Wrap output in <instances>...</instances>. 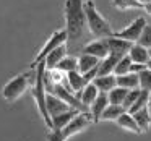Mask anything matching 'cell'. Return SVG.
Listing matches in <instances>:
<instances>
[{
	"label": "cell",
	"mask_w": 151,
	"mask_h": 141,
	"mask_svg": "<svg viewBox=\"0 0 151 141\" xmlns=\"http://www.w3.org/2000/svg\"><path fill=\"white\" fill-rule=\"evenodd\" d=\"M78 114H80V110H76V109H70V110L63 112V114L52 117V130L62 131L63 128H65L67 125L70 123V122H72V118L76 117Z\"/></svg>",
	"instance_id": "cell-14"
},
{
	"label": "cell",
	"mask_w": 151,
	"mask_h": 141,
	"mask_svg": "<svg viewBox=\"0 0 151 141\" xmlns=\"http://www.w3.org/2000/svg\"><path fill=\"white\" fill-rule=\"evenodd\" d=\"M99 94H101V92H99V89H98V88H96L94 83H89V84H86L80 92H76V96L80 97V101H81L88 109L91 107V104L96 101V99H98V96H99Z\"/></svg>",
	"instance_id": "cell-12"
},
{
	"label": "cell",
	"mask_w": 151,
	"mask_h": 141,
	"mask_svg": "<svg viewBox=\"0 0 151 141\" xmlns=\"http://www.w3.org/2000/svg\"><path fill=\"white\" fill-rule=\"evenodd\" d=\"M47 141H67V140L62 136V131L50 130L49 133H47Z\"/></svg>",
	"instance_id": "cell-32"
},
{
	"label": "cell",
	"mask_w": 151,
	"mask_h": 141,
	"mask_svg": "<svg viewBox=\"0 0 151 141\" xmlns=\"http://www.w3.org/2000/svg\"><path fill=\"white\" fill-rule=\"evenodd\" d=\"M145 107H150V91H145V89H141L140 96H138V99L135 101V104L130 107V114H135V112L141 110V109Z\"/></svg>",
	"instance_id": "cell-26"
},
{
	"label": "cell",
	"mask_w": 151,
	"mask_h": 141,
	"mask_svg": "<svg viewBox=\"0 0 151 141\" xmlns=\"http://www.w3.org/2000/svg\"><path fill=\"white\" fill-rule=\"evenodd\" d=\"M145 26H146V20H145L143 16H140V18H137L133 23L128 24L127 28H124L122 31L114 33V36L120 37V39H125V41H130V42L135 44V42H138V39H140Z\"/></svg>",
	"instance_id": "cell-7"
},
{
	"label": "cell",
	"mask_w": 151,
	"mask_h": 141,
	"mask_svg": "<svg viewBox=\"0 0 151 141\" xmlns=\"http://www.w3.org/2000/svg\"><path fill=\"white\" fill-rule=\"evenodd\" d=\"M133 117H135V120H137L138 127H140L141 133H145V131L150 130V127H151V112H150V107H145V109H141V110L135 112Z\"/></svg>",
	"instance_id": "cell-22"
},
{
	"label": "cell",
	"mask_w": 151,
	"mask_h": 141,
	"mask_svg": "<svg viewBox=\"0 0 151 141\" xmlns=\"http://www.w3.org/2000/svg\"><path fill=\"white\" fill-rule=\"evenodd\" d=\"M138 78H140V89L151 91V70H143L141 73H138Z\"/></svg>",
	"instance_id": "cell-29"
},
{
	"label": "cell",
	"mask_w": 151,
	"mask_h": 141,
	"mask_svg": "<svg viewBox=\"0 0 151 141\" xmlns=\"http://www.w3.org/2000/svg\"><path fill=\"white\" fill-rule=\"evenodd\" d=\"M68 54V50H67V46H60L57 47L55 50H52V52L49 54V55L44 59V62H46V68L47 70H52V68H57V65L60 63V60L63 59V57Z\"/></svg>",
	"instance_id": "cell-19"
},
{
	"label": "cell",
	"mask_w": 151,
	"mask_h": 141,
	"mask_svg": "<svg viewBox=\"0 0 151 141\" xmlns=\"http://www.w3.org/2000/svg\"><path fill=\"white\" fill-rule=\"evenodd\" d=\"M132 63H133V62H132V59H130L128 55L122 57V59L119 60L115 70H114V75H115V76H120V75H127V73H130Z\"/></svg>",
	"instance_id": "cell-28"
},
{
	"label": "cell",
	"mask_w": 151,
	"mask_h": 141,
	"mask_svg": "<svg viewBox=\"0 0 151 141\" xmlns=\"http://www.w3.org/2000/svg\"><path fill=\"white\" fill-rule=\"evenodd\" d=\"M96 88L99 89V92H104V94H109L112 89L117 86V76L112 73V75H104V76H96L94 81Z\"/></svg>",
	"instance_id": "cell-13"
},
{
	"label": "cell",
	"mask_w": 151,
	"mask_h": 141,
	"mask_svg": "<svg viewBox=\"0 0 151 141\" xmlns=\"http://www.w3.org/2000/svg\"><path fill=\"white\" fill-rule=\"evenodd\" d=\"M138 44H141V46L146 47V49H151V26L150 24L145 26L143 33H141L140 39H138Z\"/></svg>",
	"instance_id": "cell-31"
},
{
	"label": "cell",
	"mask_w": 151,
	"mask_h": 141,
	"mask_svg": "<svg viewBox=\"0 0 151 141\" xmlns=\"http://www.w3.org/2000/svg\"><path fill=\"white\" fill-rule=\"evenodd\" d=\"M70 105L67 104L65 101H62L60 97H57L55 94H47V110H49L50 117H55V115H60L63 112L70 110Z\"/></svg>",
	"instance_id": "cell-11"
},
{
	"label": "cell",
	"mask_w": 151,
	"mask_h": 141,
	"mask_svg": "<svg viewBox=\"0 0 151 141\" xmlns=\"http://www.w3.org/2000/svg\"><path fill=\"white\" fill-rule=\"evenodd\" d=\"M65 44H67V31L65 29L55 31V33H54L52 36L46 41L44 47L39 50V54H37L36 59L33 60V63L29 65V68H36L41 62H44V59H46V57L52 52V50H55L57 47H60V46H65Z\"/></svg>",
	"instance_id": "cell-5"
},
{
	"label": "cell",
	"mask_w": 151,
	"mask_h": 141,
	"mask_svg": "<svg viewBox=\"0 0 151 141\" xmlns=\"http://www.w3.org/2000/svg\"><path fill=\"white\" fill-rule=\"evenodd\" d=\"M148 68L151 70V60H150V62H148Z\"/></svg>",
	"instance_id": "cell-36"
},
{
	"label": "cell",
	"mask_w": 151,
	"mask_h": 141,
	"mask_svg": "<svg viewBox=\"0 0 151 141\" xmlns=\"http://www.w3.org/2000/svg\"><path fill=\"white\" fill-rule=\"evenodd\" d=\"M115 123H117L120 128L127 130V131H132V133H141V130H140V127H138L137 120H135L133 114H130V112H124Z\"/></svg>",
	"instance_id": "cell-18"
},
{
	"label": "cell",
	"mask_w": 151,
	"mask_h": 141,
	"mask_svg": "<svg viewBox=\"0 0 151 141\" xmlns=\"http://www.w3.org/2000/svg\"><path fill=\"white\" fill-rule=\"evenodd\" d=\"M143 10L146 11L148 15H151V2H150V4H146V5H145V8H143Z\"/></svg>",
	"instance_id": "cell-34"
},
{
	"label": "cell",
	"mask_w": 151,
	"mask_h": 141,
	"mask_svg": "<svg viewBox=\"0 0 151 141\" xmlns=\"http://www.w3.org/2000/svg\"><path fill=\"white\" fill-rule=\"evenodd\" d=\"M81 54H89V55L98 57L99 60L106 59L109 55V46H107V37L106 39H96L89 41L85 47H83Z\"/></svg>",
	"instance_id": "cell-9"
},
{
	"label": "cell",
	"mask_w": 151,
	"mask_h": 141,
	"mask_svg": "<svg viewBox=\"0 0 151 141\" xmlns=\"http://www.w3.org/2000/svg\"><path fill=\"white\" fill-rule=\"evenodd\" d=\"M85 13H86V21H88V28L93 37L96 39H106V37L114 36L109 21L102 16L96 8V4L93 0H85Z\"/></svg>",
	"instance_id": "cell-3"
},
{
	"label": "cell",
	"mask_w": 151,
	"mask_h": 141,
	"mask_svg": "<svg viewBox=\"0 0 151 141\" xmlns=\"http://www.w3.org/2000/svg\"><path fill=\"white\" fill-rule=\"evenodd\" d=\"M128 91H130V89H125V88H120V86H115V88L107 94L109 96V102H111V104H114V105H122V107H124V101H125V97H127Z\"/></svg>",
	"instance_id": "cell-24"
},
{
	"label": "cell",
	"mask_w": 151,
	"mask_h": 141,
	"mask_svg": "<svg viewBox=\"0 0 151 141\" xmlns=\"http://www.w3.org/2000/svg\"><path fill=\"white\" fill-rule=\"evenodd\" d=\"M109 104H111V102H109V96L104 94V92H101V94L98 96V99H96V101L91 104L89 112H91V115H93V120H94V123H98V122L101 120L102 114H104V110L107 109Z\"/></svg>",
	"instance_id": "cell-10"
},
{
	"label": "cell",
	"mask_w": 151,
	"mask_h": 141,
	"mask_svg": "<svg viewBox=\"0 0 151 141\" xmlns=\"http://www.w3.org/2000/svg\"><path fill=\"white\" fill-rule=\"evenodd\" d=\"M46 62H41L36 67V76H34V84H33V97L37 105L41 118L44 120L46 127L52 130V117L47 110V89H46Z\"/></svg>",
	"instance_id": "cell-2"
},
{
	"label": "cell",
	"mask_w": 151,
	"mask_h": 141,
	"mask_svg": "<svg viewBox=\"0 0 151 141\" xmlns=\"http://www.w3.org/2000/svg\"><path fill=\"white\" fill-rule=\"evenodd\" d=\"M138 2H140V4H143V5H146V4H150L151 0H138Z\"/></svg>",
	"instance_id": "cell-35"
},
{
	"label": "cell",
	"mask_w": 151,
	"mask_h": 141,
	"mask_svg": "<svg viewBox=\"0 0 151 141\" xmlns=\"http://www.w3.org/2000/svg\"><path fill=\"white\" fill-rule=\"evenodd\" d=\"M107 46H109V54L111 55H115L119 59H122V57L128 55L133 42L120 39V37H115V36H111V37H107Z\"/></svg>",
	"instance_id": "cell-8"
},
{
	"label": "cell",
	"mask_w": 151,
	"mask_h": 141,
	"mask_svg": "<svg viewBox=\"0 0 151 141\" xmlns=\"http://www.w3.org/2000/svg\"><path fill=\"white\" fill-rule=\"evenodd\" d=\"M124 112H127L122 105H114V104H109L107 109L104 110V114H102L101 120H106V122H117L119 117H120Z\"/></svg>",
	"instance_id": "cell-23"
},
{
	"label": "cell",
	"mask_w": 151,
	"mask_h": 141,
	"mask_svg": "<svg viewBox=\"0 0 151 141\" xmlns=\"http://www.w3.org/2000/svg\"><path fill=\"white\" fill-rule=\"evenodd\" d=\"M57 68L62 70V72H65V73L75 72V70H78V57L76 55H68V54H67V55L60 60V63L57 65Z\"/></svg>",
	"instance_id": "cell-25"
},
{
	"label": "cell",
	"mask_w": 151,
	"mask_h": 141,
	"mask_svg": "<svg viewBox=\"0 0 151 141\" xmlns=\"http://www.w3.org/2000/svg\"><path fill=\"white\" fill-rule=\"evenodd\" d=\"M148 68V65H145V63H132V68H130V72L132 73H141L143 70H146Z\"/></svg>",
	"instance_id": "cell-33"
},
{
	"label": "cell",
	"mask_w": 151,
	"mask_h": 141,
	"mask_svg": "<svg viewBox=\"0 0 151 141\" xmlns=\"http://www.w3.org/2000/svg\"><path fill=\"white\" fill-rule=\"evenodd\" d=\"M91 123H94L91 112H80V114L76 115V117H73L72 122L62 130V136L65 138V140H68V138L73 136V135L86 130Z\"/></svg>",
	"instance_id": "cell-6"
},
{
	"label": "cell",
	"mask_w": 151,
	"mask_h": 141,
	"mask_svg": "<svg viewBox=\"0 0 151 141\" xmlns=\"http://www.w3.org/2000/svg\"><path fill=\"white\" fill-rule=\"evenodd\" d=\"M65 31H67V50L68 55L81 54L83 47L89 42V28L85 13V0H65Z\"/></svg>",
	"instance_id": "cell-1"
},
{
	"label": "cell",
	"mask_w": 151,
	"mask_h": 141,
	"mask_svg": "<svg viewBox=\"0 0 151 141\" xmlns=\"http://www.w3.org/2000/svg\"><path fill=\"white\" fill-rule=\"evenodd\" d=\"M67 79H68V86H70V89H72V91L75 92V94L81 91V89L85 88L86 84H89V83L86 81L85 75H83V73H80L78 70L67 73Z\"/></svg>",
	"instance_id": "cell-17"
},
{
	"label": "cell",
	"mask_w": 151,
	"mask_h": 141,
	"mask_svg": "<svg viewBox=\"0 0 151 141\" xmlns=\"http://www.w3.org/2000/svg\"><path fill=\"white\" fill-rule=\"evenodd\" d=\"M119 57H115V55H111L109 54L106 59H102L101 60V63H99V70H98V76H104V75H112L114 73V70H115V67H117V63H119Z\"/></svg>",
	"instance_id": "cell-20"
},
{
	"label": "cell",
	"mask_w": 151,
	"mask_h": 141,
	"mask_svg": "<svg viewBox=\"0 0 151 141\" xmlns=\"http://www.w3.org/2000/svg\"><path fill=\"white\" fill-rule=\"evenodd\" d=\"M128 57L132 59L133 63H145V65H148V62H150L148 49L143 47L141 44H138V42H135L133 46H132L130 52H128Z\"/></svg>",
	"instance_id": "cell-16"
},
{
	"label": "cell",
	"mask_w": 151,
	"mask_h": 141,
	"mask_svg": "<svg viewBox=\"0 0 151 141\" xmlns=\"http://www.w3.org/2000/svg\"><path fill=\"white\" fill-rule=\"evenodd\" d=\"M150 107H151V91H150Z\"/></svg>",
	"instance_id": "cell-38"
},
{
	"label": "cell",
	"mask_w": 151,
	"mask_h": 141,
	"mask_svg": "<svg viewBox=\"0 0 151 141\" xmlns=\"http://www.w3.org/2000/svg\"><path fill=\"white\" fill-rule=\"evenodd\" d=\"M117 10H137V8H145L143 4L138 0H111Z\"/></svg>",
	"instance_id": "cell-27"
},
{
	"label": "cell",
	"mask_w": 151,
	"mask_h": 141,
	"mask_svg": "<svg viewBox=\"0 0 151 141\" xmlns=\"http://www.w3.org/2000/svg\"><path fill=\"white\" fill-rule=\"evenodd\" d=\"M101 60L94 55H89V54H80L78 55V72L80 73H88L91 70H94L96 67H99Z\"/></svg>",
	"instance_id": "cell-15"
},
{
	"label": "cell",
	"mask_w": 151,
	"mask_h": 141,
	"mask_svg": "<svg viewBox=\"0 0 151 141\" xmlns=\"http://www.w3.org/2000/svg\"><path fill=\"white\" fill-rule=\"evenodd\" d=\"M34 76H36V68H29L28 72L20 73L15 78H12L2 89V96L5 101L13 102L17 99H20L21 96L26 92V89L29 88L31 83H34Z\"/></svg>",
	"instance_id": "cell-4"
},
{
	"label": "cell",
	"mask_w": 151,
	"mask_h": 141,
	"mask_svg": "<svg viewBox=\"0 0 151 141\" xmlns=\"http://www.w3.org/2000/svg\"><path fill=\"white\" fill-rule=\"evenodd\" d=\"M117 86L125 89H138L140 88V78L137 73H127V75L117 76Z\"/></svg>",
	"instance_id": "cell-21"
},
{
	"label": "cell",
	"mask_w": 151,
	"mask_h": 141,
	"mask_svg": "<svg viewBox=\"0 0 151 141\" xmlns=\"http://www.w3.org/2000/svg\"><path fill=\"white\" fill-rule=\"evenodd\" d=\"M148 54H150V60H151V49H148Z\"/></svg>",
	"instance_id": "cell-37"
},
{
	"label": "cell",
	"mask_w": 151,
	"mask_h": 141,
	"mask_svg": "<svg viewBox=\"0 0 151 141\" xmlns=\"http://www.w3.org/2000/svg\"><path fill=\"white\" fill-rule=\"evenodd\" d=\"M140 92H141V89H140V88H138V89H130V91H128L127 97H125V101H124V109H125L127 112L130 110V107L135 104V101L138 99Z\"/></svg>",
	"instance_id": "cell-30"
}]
</instances>
